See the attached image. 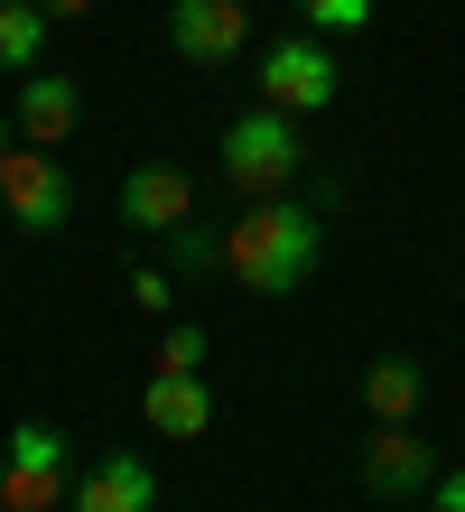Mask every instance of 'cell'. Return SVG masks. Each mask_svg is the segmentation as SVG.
I'll use <instances>...</instances> for the list:
<instances>
[{
	"label": "cell",
	"instance_id": "cell-1",
	"mask_svg": "<svg viewBox=\"0 0 465 512\" xmlns=\"http://www.w3.org/2000/svg\"><path fill=\"white\" fill-rule=\"evenodd\" d=\"M317 252H326V224H317V205H298V196H252L224 224V270L252 298H298L317 280Z\"/></svg>",
	"mask_w": 465,
	"mask_h": 512
},
{
	"label": "cell",
	"instance_id": "cell-2",
	"mask_svg": "<svg viewBox=\"0 0 465 512\" xmlns=\"http://www.w3.org/2000/svg\"><path fill=\"white\" fill-rule=\"evenodd\" d=\"M298 168H307V140H298L289 112L252 103L242 122H224V187H233L242 205H252V196H289Z\"/></svg>",
	"mask_w": 465,
	"mask_h": 512
},
{
	"label": "cell",
	"instance_id": "cell-3",
	"mask_svg": "<svg viewBox=\"0 0 465 512\" xmlns=\"http://www.w3.org/2000/svg\"><path fill=\"white\" fill-rule=\"evenodd\" d=\"M75 494V438L56 419H19L0 447V512H56Z\"/></svg>",
	"mask_w": 465,
	"mask_h": 512
},
{
	"label": "cell",
	"instance_id": "cell-4",
	"mask_svg": "<svg viewBox=\"0 0 465 512\" xmlns=\"http://www.w3.org/2000/svg\"><path fill=\"white\" fill-rule=\"evenodd\" d=\"M0 215H10L19 233H66L75 224V168L56 159V149L10 140L0 149Z\"/></svg>",
	"mask_w": 465,
	"mask_h": 512
},
{
	"label": "cell",
	"instance_id": "cell-5",
	"mask_svg": "<svg viewBox=\"0 0 465 512\" xmlns=\"http://www.w3.org/2000/svg\"><path fill=\"white\" fill-rule=\"evenodd\" d=\"M261 103L270 112H289V122H307V112H326L335 94H345V66L317 47V38H279V47H261Z\"/></svg>",
	"mask_w": 465,
	"mask_h": 512
},
{
	"label": "cell",
	"instance_id": "cell-6",
	"mask_svg": "<svg viewBox=\"0 0 465 512\" xmlns=\"http://www.w3.org/2000/svg\"><path fill=\"white\" fill-rule=\"evenodd\" d=\"M363 494L372 503H410V494H428V485H438V447H428L419 429H410V419H372V438H363Z\"/></svg>",
	"mask_w": 465,
	"mask_h": 512
},
{
	"label": "cell",
	"instance_id": "cell-7",
	"mask_svg": "<svg viewBox=\"0 0 465 512\" xmlns=\"http://www.w3.org/2000/svg\"><path fill=\"white\" fill-rule=\"evenodd\" d=\"M168 47L186 66H233L252 47V0H168Z\"/></svg>",
	"mask_w": 465,
	"mask_h": 512
},
{
	"label": "cell",
	"instance_id": "cell-8",
	"mask_svg": "<svg viewBox=\"0 0 465 512\" xmlns=\"http://www.w3.org/2000/svg\"><path fill=\"white\" fill-rule=\"evenodd\" d=\"M66 512H159V475H149V457L112 447V457H93V466L75 475Z\"/></svg>",
	"mask_w": 465,
	"mask_h": 512
},
{
	"label": "cell",
	"instance_id": "cell-9",
	"mask_svg": "<svg viewBox=\"0 0 465 512\" xmlns=\"http://www.w3.org/2000/svg\"><path fill=\"white\" fill-rule=\"evenodd\" d=\"M186 215H196V177H186L177 159H149V168L121 177V224H131V233H168Z\"/></svg>",
	"mask_w": 465,
	"mask_h": 512
},
{
	"label": "cell",
	"instance_id": "cell-10",
	"mask_svg": "<svg viewBox=\"0 0 465 512\" xmlns=\"http://www.w3.org/2000/svg\"><path fill=\"white\" fill-rule=\"evenodd\" d=\"M75 122H84V84L75 75H19V140L28 149H66L75 140Z\"/></svg>",
	"mask_w": 465,
	"mask_h": 512
},
{
	"label": "cell",
	"instance_id": "cell-11",
	"mask_svg": "<svg viewBox=\"0 0 465 512\" xmlns=\"http://www.w3.org/2000/svg\"><path fill=\"white\" fill-rule=\"evenodd\" d=\"M140 419H149L159 438H205V429H214V391H205V373H149Z\"/></svg>",
	"mask_w": 465,
	"mask_h": 512
},
{
	"label": "cell",
	"instance_id": "cell-12",
	"mask_svg": "<svg viewBox=\"0 0 465 512\" xmlns=\"http://www.w3.org/2000/svg\"><path fill=\"white\" fill-rule=\"evenodd\" d=\"M419 391H428V373L410 364V354H382V364L363 373V410L372 419H419Z\"/></svg>",
	"mask_w": 465,
	"mask_h": 512
},
{
	"label": "cell",
	"instance_id": "cell-13",
	"mask_svg": "<svg viewBox=\"0 0 465 512\" xmlns=\"http://www.w3.org/2000/svg\"><path fill=\"white\" fill-rule=\"evenodd\" d=\"M47 10L38 0H0V75H38V56H47Z\"/></svg>",
	"mask_w": 465,
	"mask_h": 512
},
{
	"label": "cell",
	"instance_id": "cell-14",
	"mask_svg": "<svg viewBox=\"0 0 465 512\" xmlns=\"http://www.w3.org/2000/svg\"><path fill=\"white\" fill-rule=\"evenodd\" d=\"M159 243H168V261H177V270H224V233H205L196 215H186V224H168Z\"/></svg>",
	"mask_w": 465,
	"mask_h": 512
},
{
	"label": "cell",
	"instance_id": "cell-15",
	"mask_svg": "<svg viewBox=\"0 0 465 512\" xmlns=\"http://www.w3.org/2000/svg\"><path fill=\"white\" fill-rule=\"evenodd\" d=\"M298 19L317 38H354V28H372V0H298Z\"/></svg>",
	"mask_w": 465,
	"mask_h": 512
},
{
	"label": "cell",
	"instance_id": "cell-16",
	"mask_svg": "<svg viewBox=\"0 0 465 512\" xmlns=\"http://www.w3.org/2000/svg\"><path fill=\"white\" fill-rule=\"evenodd\" d=\"M149 373H205V326H168V336H159V354H149Z\"/></svg>",
	"mask_w": 465,
	"mask_h": 512
},
{
	"label": "cell",
	"instance_id": "cell-17",
	"mask_svg": "<svg viewBox=\"0 0 465 512\" xmlns=\"http://www.w3.org/2000/svg\"><path fill=\"white\" fill-rule=\"evenodd\" d=\"M131 308H149V317H168V270H149V261H131Z\"/></svg>",
	"mask_w": 465,
	"mask_h": 512
},
{
	"label": "cell",
	"instance_id": "cell-18",
	"mask_svg": "<svg viewBox=\"0 0 465 512\" xmlns=\"http://www.w3.org/2000/svg\"><path fill=\"white\" fill-rule=\"evenodd\" d=\"M428 512H465V466H438V485H428Z\"/></svg>",
	"mask_w": 465,
	"mask_h": 512
},
{
	"label": "cell",
	"instance_id": "cell-19",
	"mask_svg": "<svg viewBox=\"0 0 465 512\" xmlns=\"http://www.w3.org/2000/svg\"><path fill=\"white\" fill-rule=\"evenodd\" d=\"M38 10H47V19H93L103 0H38Z\"/></svg>",
	"mask_w": 465,
	"mask_h": 512
},
{
	"label": "cell",
	"instance_id": "cell-20",
	"mask_svg": "<svg viewBox=\"0 0 465 512\" xmlns=\"http://www.w3.org/2000/svg\"><path fill=\"white\" fill-rule=\"evenodd\" d=\"M10 140H19V131H10V122H0V149H10Z\"/></svg>",
	"mask_w": 465,
	"mask_h": 512
}]
</instances>
